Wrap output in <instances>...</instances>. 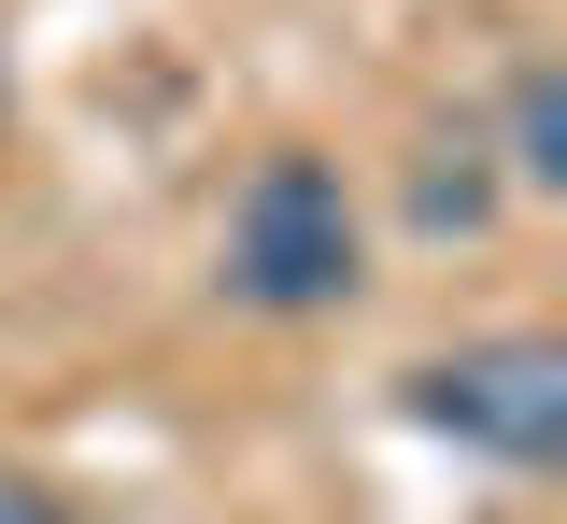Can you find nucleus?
Instances as JSON below:
<instances>
[{
	"mask_svg": "<svg viewBox=\"0 0 567 524\" xmlns=\"http://www.w3.org/2000/svg\"><path fill=\"white\" fill-rule=\"evenodd\" d=\"M213 284H227L241 312H270V326L341 312L354 284H369L354 185L327 170V156H256V170H241V199H227V255H213Z\"/></svg>",
	"mask_w": 567,
	"mask_h": 524,
	"instance_id": "obj_1",
	"label": "nucleus"
},
{
	"mask_svg": "<svg viewBox=\"0 0 567 524\" xmlns=\"http://www.w3.org/2000/svg\"><path fill=\"white\" fill-rule=\"evenodd\" d=\"M412 426L496 453V468H554L567 453V355L554 340H454L412 369Z\"/></svg>",
	"mask_w": 567,
	"mask_h": 524,
	"instance_id": "obj_2",
	"label": "nucleus"
},
{
	"mask_svg": "<svg viewBox=\"0 0 567 524\" xmlns=\"http://www.w3.org/2000/svg\"><path fill=\"white\" fill-rule=\"evenodd\" d=\"M483 156H496V185H525V199H554V185H567V72H554V57H525V72H511Z\"/></svg>",
	"mask_w": 567,
	"mask_h": 524,
	"instance_id": "obj_3",
	"label": "nucleus"
},
{
	"mask_svg": "<svg viewBox=\"0 0 567 524\" xmlns=\"http://www.w3.org/2000/svg\"><path fill=\"white\" fill-rule=\"evenodd\" d=\"M496 199H511V185H496L483 128H440V143L412 156V227H425V241H483V227H496Z\"/></svg>",
	"mask_w": 567,
	"mask_h": 524,
	"instance_id": "obj_4",
	"label": "nucleus"
},
{
	"mask_svg": "<svg viewBox=\"0 0 567 524\" xmlns=\"http://www.w3.org/2000/svg\"><path fill=\"white\" fill-rule=\"evenodd\" d=\"M0 524H85L58 482H29V468H0Z\"/></svg>",
	"mask_w": 567,
	"mask_h": 524,
	"instance_id": "obj_5",
	"label": "nucleus"
}]
</instances>
